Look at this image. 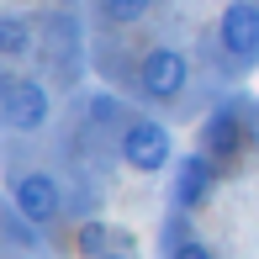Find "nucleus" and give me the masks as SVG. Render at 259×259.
Instances as JSON below:
<instances>
[{"mask_svg": "<svg viewBox=\"0 0 259 259\" xmlns=\"http://www.w3.org/2000/svg\"><path fill=\"white\" fill-rule=\"evenodd\" d=\"M122 159L133 164L138 175H159L164 164L175 159V143H169V127H159V122H127V133H122Z\"/></svg>", "mask_w": 259, "mask_h": 259, "instance_id": "20e7f679", "label": "nucleus"}, {"mask_svg": "<svg viewBox=\"0 0 259 259\" xmlns=\"http://www.w3.org/2000/svg\"><path fill=\"white\" fill-rule=\"evenodd\" d=\"M249 138H254V143H259V101L249 106Z\"/></svg>", "mask_w": 259, "mask_h": 259, "instance_id": "f8f14e48", "label": "nucleus"}, {"mask_svg": "<svg viewBox=\"0 0 259 259\" xmlns=\"http://www.w3.org/2000/svg\"><path fill=\"white\" fill-rule=\"evenodd\" d=\"M148 6H154V0H101V11H106L111 21H116V27H127V21H138V16L148 11Z\"/></svg>", "mask_w": 259, "mask_h": 259, "instance_id": "9d476101", "label": "nucleus"}, {"mask_svg": "<svg viewBox=\"0 0 259 259\" xmlns=\"http://www.w3.org/2000/svg\"><path fill=\"white\" fill-rule=\"evenodd\" d=\"M27 48H32L27 21H21V16H0V53H6V58H21Z\"/></svg>", "mask_w": 259, "mask_h": 259, "instance_id": "1a4fd4ad", "label": "nucleus"}, {"mask_svg": "<svg viewBox=\"0 0 259 259\" xmlns=\"http://www.w3.org/2000/svg\"><path fill=\"white\" fill-rule=\"evenodd\" d=\"M217 159H206V154H185V159H175V180H169V201L180 206V211H196L211 196V185H217V169H211Z\"/></svg>", "mask_w": 259, "mask_h": 259, "instance_id": "423d86ee", "label": "nucleus"}, {"mask_svg": "<svg viewBox=\"0 0 259 259\" xmlns=\"http://www.w3.org/2000/svg\"><path fill=\"white\" fill-rule=\"evenodd\" d=\"M11 211L37 222V228H48V222H58V211H64V191H58L53 175L32 169V175H21V180L11 185Z\"/></svg>", "mask_w": 259, "mask_h": 259, "instance_id": "f03ea898", "label": "nucleus"}, {"mask_svg": "<svg viewBox=\"0 0 259 259\" xmlns=\"http://www.w3.org/2000/svg\"><path fill=\"white\" fill-rule=\"evenodd\" d=\"M106 259H133V249H116V254H106Z\"/></svg>", "mask_w": 259, "mask_h": 259, "instance_id": "ddd939ff", "label": "nucleus"}, {"mask_svg": "<svg viewBox=\"0 0 259 259\" xmlns=\"http://www.w3.org/2000/svg\"><path fill=\"white\" fill-rule=\"evenodd\" d=\"M243 133L249 127L238 122V111H211L206 127H201V154L206 159H233L243 148Z\"/></svg>", "mask_w": 259, "mask_h": 259, "instance_id": "0eeeda50", "label": "nucleus"}, {"mask_svg": "<svg viewBox=\"0 0 259 259\" xmlns=\"http://www.w3.org/2000/svg\"><path fill=\"white\" fill-rule=\"evenodd\" d=\"M164 259H211L206 243H196V238H180L175 249H164Z\"/></svg>", "mask_w": 259, "mask_h": 259, "instance_id": "9b49d317", "label": "nucleus"}, {"mask_svg": "<svg viewBox=\"0 0 259 259\" xmlns=\"http://www.w3.org/2000/svg\"><path fill=\"white\" fill-rule=\"evenodd\" d=\"M111 243H127V238H116V233L106 228V222H96V217H90L85 228H79V238H74V249L85 254V259H106V254H111Z\"/></svg>", "mask_w": 259, "mask_h": 259, "instance_id": "6e6552de", "label": "nucleus"}, {"mask_svg": "<svg viewBox=\"0 0 259 259\" xmlns=\"http://www.w3.org/2000/svg\"><path fill=\"white\" fill-rule=\"evenodd\" d=\"M217 42L233 64H259V6L254 0H233L217 21Z\"/></svg>", "mask_w": 259, "mask_h": 259, "instance_id": "7ed1b4c3", "label": "nucleus"}, {"mask_svg": "<svg viewBox=\"0 0 259 259\" xmlns=\"http://www.w3.org/2000/svg\"><path fill=\"white\" fill-rule=\"evenodd\" d=\"M185 79H191V64H185V53H175V48H154L143 58V69H138V85H143V96H154V101H175L185 90Z\"/></svg>", "mask_w": 259, "mask_h": 259, "instance_id": "39448f33", "label": "nucleus"}, {"mask_svg": "<svg viewBox=\"0 0 259 259\" xmlns=\"http://www.w3.org/2000/svg\"><path fill=\"white\" fill-rule=\"evenodd\" d=\"M48 111H53V101H48V90L37 85V79H6V90H0V116H6V127L11 133H37L42 122H48Z\"/></svg>", "mask_w": 259, "mask_h": 259, "instance_id": "f257e3e1", "label": "nucleus"}]
</instances>
